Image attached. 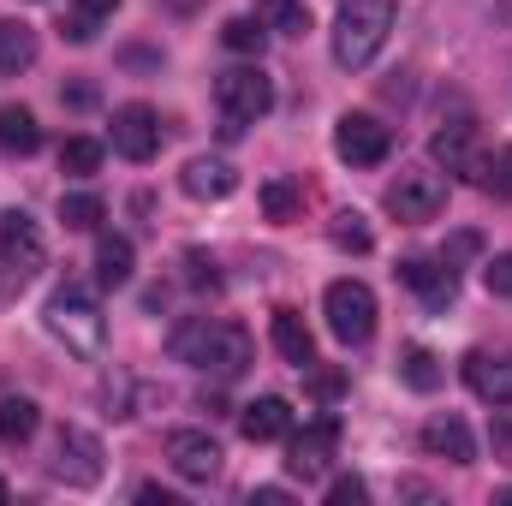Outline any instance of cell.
<instances>
[{"instance_id":"6da1fadb","label":"cell","mask_w":512,"mask_h":506,"mask_svg":"<svg viewBox=\"0 0 512 506\" xmlns=\"http://www.w3.org/2000/svg\"><path fill=\"white\" fill-rule=\"evenodd\" d=\"M167 346H173L179 364H191V370H203V376H221V381L245 376V370L256 364L251 334H245L239 322H215V316H191V322H179Z\"/></svg>"},{"instance_id":"7a4b0ae2","label":"cell","mask_w":512,"mask_h":506,"mask_svg":"<svg viewBox=\"0 0 512 506\" xmlns=\"http://www.w3.org/2000/svg\"><path fill=\"white\" fill-rule=\"evenodd\" d=\"M393 24H399V0H340V12H334V66L364 72L387 48Z\"/></svg>"},{"instance_id":"3957f363","label":"cell","mask_w":512,"mask_h":506,"mask_svg":"<svg viewBox=\"0 0 512 506\" xmlns=\"http://www.w3.org/2000/svg\"><path fill=\"white\" fill-rule=\"evenodd\" d=\"M42 322H48V334H54L66 352H78V358H96V352H102V340H108L102 304H96L90 292H78V286H60V292L48 298Z\"/></svg>"},{"instance_id":"277c9868","label":"cell","mask_w":512,"mask_h":506,"mask_svg":"<svg viewBox=\"0 0 512 506\" xmlns=\"http://www.w3.org/2000/svg\"><path fill=\"white\" fill-rule=\"evenodd\" d=\"M215 108H221V131L227 137H239L245 126H256L268 108H274V84H268V72L262 66H227L221 78H215Z\"/></svg>"},{"instance_id":"5b68a950","label":"cell","mask_w":512,"mask_h":506,"mask_svg":"<svg viewBox=\"0 0 512 506\" xmlns=\"http://www.w3.org/2000/svg\"><path fill=\"white\" fill-rule=\"evenodd\" d=\"M322 310H328V328L340 346H364L376 334V292L364 280H334L322 292Z\"/></svg>"},{"instance_id":"8992f818","label":"cell","mask_w":512,"mask_h":506,"mask_svg":"<svg viewBox=\"0 0 512 506\" xmlns=\"http://www.w3.org/2000/svg\"><path fill=\"white\" fill-rule=\"evenodd\" d=\"M42 262H48V245H42L36 221H30L24 209H6V215H0V274H6L12 286H30V280L42 274Z\"/></svg>"},{"instance_id":"52a82bcc","label":"cell","mask_w":512,"mask_h":506,"mask_svg":"<svg viewBox=\"0 0 512 506\" xmlns=\"http://www.w3.org/2000/svg\"><path fill=\"white\" fill-rule=\"evenodd\" d=\"M447 209V179L441 173H399L387 185V215H399L405 227H423Z\"/></svg>"},{"instance_id":"ba28073f","label":"cell","mask_w":512,"mask_h":506,"mask_svg":"<svg viewBox=\"0 0 512 506\" xmlns=\"http://www.w3.org/2000/svg\"><path fill=\"white\" fill-rule=\"evenodd\" d=\"M48 477L72 483V489H90V483H102V441H96L90 429H72V423H66V429L54 435Z\"/></svg>"},{"instance_id":"9c48e42d","label":"cell","mask_w":512,"mask_h":506,"mask_svg":"<svg viewBox=\"0 0 512 506\" xmlns=\"http://www.w3.org/2000/svg\"><path fill=\"white\" fill-rule=\"evenodd\" d=\"M387 149H393V131L376 120V114H340L334 126V155L352 161V167H382Z\"/></svg>"},{"instance_id":"30bf717a","label":"cell","mask_w":512,"mask_h":506,"mask_svg":"<svg viewBox=\"0 0 512 506\" xmlns=\"http://www.w3.org/2000/svg\"><path fill=\"white\" fill-rule=\"evenodd\" d=\"M167 465L185 483H209V477H221V447H215L209 429H173L167 435Z\"/></svg>"},{"instance_id":"8fae6325","label":"cell","mask_w":512,"mask_h":506,"mask_svg":"<svg viewBox=\"0 0 512 506\" xmlns=\"http://www.w3.org/2000/svg\"><path fill=\"white\" fill-rule=\"evenodd\" d=\"M334 447H340V423H334V417L304 423V435H292V447H286V471H292V477H304V483H316V477L328 471Z\"/></svg>"},{"instance_id":"7c38bea8","label":"cell","mask_w":512,"mask_h":506,"mask_svg":"<svg viewBox=\"0 0 512 506\" xmlns=\"http://www.w3.org/2000/svg\"><path fill=\"white\" fill-rule=\"evenodd\" d=\"M114 149H120L126 161H155V149H161V120H155L149 102H126V108L114 114Z\"/></svg>"},{"instance_id":"4fadbf2b","label":"cell","mask_w":512,"mask_h":506,"mask_svg":"<svg viewBox=\"0 0 512 506\" xmlns=\"http://www.w3.org/2000/svg\"><path fill=\"white\" fill-rule=\"evenodd\" d=\"M179 185H185V197H197V203H221V197L239 191V173H233V161H221V155H191L185 173H179Z\"/></svg>"},{"instance_id":"5bb4252c","label":"cell","mask_w":512,"mask_h":506,"mask_svg":"<svg viewBox=\"0 0 512 506\" xmlns=\"http://www.w3.org/2000/svg\"><path fill=\"white\" fill-rule=\"evenodd\" d=\"M399 280H405L423 304H435V310L453 304V292H459V274H453L447 256H441V262H429V256H405V262H399Z\"/></svg>"},{"instance_id":"9a60e30c","label":"cell","mask_w":512,"mask_h":506,"mask_svg":"<svg viewBox=\"0 0 512 506\" xmlns=\"http://www.w3.org/2000/svg\"><path fill=\"white\" fill-rule=\"evenodd\" d=\"M465 381H471V393L477 399H489V405H512V352H471L465 358Z\"/></svg>"},{"instance_id":"2e32d148","label":"cell","mask_w":512,"mask_h":506,"mask_svg":"<svg viewBox=\"0 0 512 506\" xmlns=\"http://www.w3.org/2000/svg\"><path fill=\"white\" fill-rule=\"evenodd\" d=\"M239 429H245V441H286L292 435V405L280 393H262L239 411Z\"/></svg>"},{"instance_id":"e0dca14e","label":"cell","mask_w":512,"mask_h":506,"mask_svg":"<svg viewBox=\"0 0 512 506\" xmlns=\"http://www.w3.org/2000/svg\"><path fill=\"white\" fill-rule=\"evenodd\" d=\"M423 447H429L435 459H453V465H471V459H477V441H471L465 417H429V423H423Z\"/></svg>"},{"instance_id":"ac0fdd59","label":"cell","mask_w":512,"mask_h":506,"mask_svg":"<svg viewBox=\"0 0 512 506\" xmlns=\"http://www.w3.org/2000/svg\"><path fill=\"white\" fill-rule=\"evenodd\" d=\"M268 334H274V352H280L286 364H298V370H310V364H316V340H310V328H304V316H298V310H274Z\"/></svg>"},{"instance_id":"d6986e66","label":"cell","mask_w":512,"mask_h":506,"mask_svg":"<svg viewBox=\"0 0 512 506\" xmlns=\"http://www.w3.org/2000/svg\"><path fill=\"white\" fill-rule=\"evenodd\" d=\"M471 137H477V126H471V114H459V120H447V126L435 131V143H429V155L447 167V173H471L477 161H471Z\"/></svg>"},{"instance_id":"ffe728a7","label":"cell","mask_w":512,"mask_h":506,"mask_svg":"<svg viewBox=\"0 0 512 506\" xmlns=\"http://www.w3.org/2000/svg\"><path fill=\"white\" fill-rule=\"evenodd\" d=\"M36 66V30L24 18H0V72H30Z\"/></svg>"},{"instance_id":"44dd1931","label":"cell","mask_w":512,"mask_h":506,"mask_svg":"<svg viewBox=\"0 0 512 506\" xmlns=\"http://www.w3.org/2000/svg\"><path fill=\"white\" fill-rule=\"evenodd\" d=\"M0 149H6V155H36V149H42V126H36L30 108H18V102L0 108Z\"/></svg>"},{"instance_id":"7402d4cb","label":"cell","mask_w":512,"mask_h":506,"mask_svg":"<svg viewBox=\"0 0 512 506\" xmlns=\"http://www.w3.org/2000/svg\"><path fill=\"white\" fill-rule=\"evenodd\" d=\"M36 423H42V411H36V399H0V441L6 447H24L30 435H36Z\"/></svg>"},{"instance_id":"603a6c76","label":"cell","mask_w":512,"mask_h":506,"mask_svg":"<svg viewBox=\"0 0 512 506\" xmlns=\"http://www.w3.org/2000/svg\"><path fill=\"white\" fill-rule=\"evenodd\" d=\"M256 18L274 36H304L310 30V6L304 0H256Z\"/></svg>"},{"instance_id":"cb8c5ba5","label":"cell","mask_w":512,"mask_h":506,"mask_svg":"<svg viewBox=\"0 0 512 506\" xmlns=\"http://www.w3.org/2000/svg\"><path fill=\"white\" fill-rule=\"evenodd\" d=\"M96 280L102 286H126L131 280V239H120V233H102L96 239Z\"/></svg>"},{"instance_id":"d4e9b609","label":"cell","mask_w":512,"mask_h":506,"mask_svg":"<svg viewBox=\"0 0 512 506\" xmlns=\"http://www.w3.org/2000/svg\"><path fill=\"white\" fill-rule=\"evenodd\" d=\"M298 209H304V185H298V179L280 173V179L262 185V215H268V221H298Z\"/></svg>"},{"instance_id":"484cf974","label":"cell","mask_w":512,"mask_h":506,"mask_svg":"<svg viewBox=\"0 0 512 506\" xmlns=\"http://www.w3.org/2000/svg\"><path fill=\"white\" fill-rule=\"evenodd\" d=\"M60 221H66L72 233H96V227L108 221V203H102L96 191H72V197H60Z\"/></svg>"},{"instance_id":"4316f807","label":"cell","mask_w":512,"mask_h":506,"mask_svg":"<svg viewBox=\"0 0 512 506\" xmlns=\"http://www.w3.org/2000/svg\"><path fill=\"white\" fill-rule=\"evenodd\" d=\"M471 173H477V185H483L489 197H501V203H512V143H501V149H495L489 161H477Z\"/></svg>"},{"instance_id":"83f0119b","label":"cell","mask_w":512,"mask_h":506,"mask_svg":"<svg viewBox=\"0 0 512 506\" xmlns=\"http://www.w3.org/2000/svg\"><path fill=\"white\" fill-rule=\"evenodd\" d=\"M96 167H102V143H96V137H66V143H60V173L90 179Z\"/></svg>"},{"instance_id":"f1b7e54d","label":"cell","mask_w":512,"mask_h":506,"mask_svg":"<svg viewBox=\"0 0 512 506\" xmlns=\"http://www.w3.org/2000/svg\"><path fill=\"white\" fill-rule=\"evenodd\" d=\"M221 42H227L233 54L256 60V54H262V42H268V30H262V18H227V24H221Z\"/></svg>"},{"instance_id":"f546056e","label":"cell","mask_w":512,"mask_h":506,"mask_svg":"<svg viewBox=\"0 0 512 506\" xmlns=\"http://www.w3.org/2000/svg\"><path fill=\"white\" fill-rule=\"evenodd\" d=\"M399 376L411 381L417 393H435V387H441V370H435V352H423V346H405V358H399Z\"/></svg>"},{"instance_id":"4dcf8cb0","label":"cell","mask_w":512,"mask_h":506,"mask_svg":"<svg viewBox=\"0 0 512 506\" xmlns=\"http://www.w3.org/2000/svg\"><path fill=\"white\" fill-rule=\"evenodd\" d=\"M334 245H340V251H370L376 239H370L364 215H352V209H346V215H334Z\"/></svg>"},{"instance_id":"1f68e13d","label":"cell","mask_w":512,"mask_h":506,"mask_svg":"<svg viewBox=\"0 0 512 506\" xmlns=\"http://www.w3.org/2000/svg\"><path fill=\"white\" fill-rule=\"evenodd\" d=\"M483 286H489L495 298H512V251H501L489 268H483Z\"/></svg>"},{"instance_id":"d6a6232c","label":"cell","mask_w":512,"mask_h":506,"mask_svg":"<svg viewBox=\"0 0 512 506\" xmlns=\"http://www.w3.org/2000/svg\"><path fill=\"white\" fill-rule=\"evenodd\" d=\"M185 268H191V274H185L191 286H209V292L221 286V274H215V256H203V251H185Z\"/></svg>"},{"instance_id":"836d02e7","label":"cell","mask_w":512,"mask_h":506,"mask_svg":"<svg viewBox=\"0 0 512 506\" xmlns=\"http://www.w3.org/2000/svg\"><path fill=\"white\" fill-rule=\"evenodd\" d=\"M364 495H370V489H364V477H334V483H328V501H334V506H358Z\"/></svg>"},{"instance_id":"e575fe53","label":"cell","mask_w":512,"mask_h":506,"mask_svg":"<svg viewBox=\"0 0 512 506\" xmlns=\"http://www.w3.org/2000/svg\"><path fill=\"white\" fill-rule=\"evenodd\" d=\"M114 12H120V0H78V18H90V24H102Z\"/></svg>"},{"instance_id":"d590c367","label":"cell","mask_w":512,"mask_h":506,"mask_svg":"<svg viewBox=\"0 0 512 506\" xmlns=\"http://www.w3.org/2000/svg\"><path fill=\"white\" fill-rule=\"evenodd\" d=\"M256 501H262V506H280V501H286V489H251V506Z\"/></svg>"},{"instance_id":"8d00e7d4","label":"cell","mask_w":512,"mask_h":506,"mask_svg":"<svg viewBox=\"0 0 512 506\" xmlns=\"http://www.w3.org/2000/svg\"><path fill=\"white\" fill-rule=\"evenodd\" d=\"M0 501H6V483H0Z\"/></svg>"}]
</instances>
